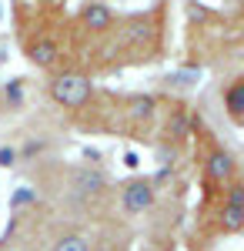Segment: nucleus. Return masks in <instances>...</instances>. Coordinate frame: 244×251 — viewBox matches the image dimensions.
<instances>
[{"instance_id": "1", "label": "nucleus", "mask_w": 244, "mask_h": 251, "mask_svg": "<svg viewBox=\"0 0 244 251\" xmlns=\"http://www.w3.org/2000/svg\"><path fill=\"white\" fill-rule=\"evenodd\" d=\"M47 94L64 111H80L94 97V80L87 74H80V71H60L47 80Z\"/></svg>"}, {"instance_id": "2", "label": "nucleus", "mask_w": 244, "mask_h": 251, "mask_svg": "<svg viewBox=\"0 0 244 251\" xmlns=\"http://www.w3.org/2000/svg\"><path fill=\"white\" fill-rule=\"evenodd\" d=\"M218 228L224 234H234L244 228V181H231L224 188V201H221V211H218Z\"/></svg>"}, {"instance_id": "3", "label": "nucleus", "mask_w": 244, "mask_h": 251, "mask_svg": "<svg viewBox=\"0 0 244 251\" xmlns=\"http://www.w3.org/2000/svg\"><path fill=\"white\" fill-rule=\"evenodd\" d=\"M154 181H147V177H134V181H127L124 188H121V208H124V214H144L147 208H154Z\"/></svg>"}, {"instance_id": "4", "label": "nucleus", "mask_w": 244, "mask_h": 251, "mask_svg": "<svg viewBox=\"0 0 244 251\" xmlns=\"http://www.w3.org/2000/svg\"><path fill=\"white\" fill-rule=\"evenodd\" d=\"M234 174H238V161H234V154H231V151H224V148H214V151L207 154V161H204V177H207V184L224 188V184H231V181H234Z\"/></svg>"}, {"instance_id": "5", "label": "nucleus", "mask_w": 244, "mask_h": 251, "mask_svg": "<svg viewBox=\"0 0 244 251\" xmlns=\"http://www.w3.org/2000/svg\"><path fill=\"white\" fill-rule=\"evenodd\" d=\"M71 188L80 198H97V194H104V188H107V177H104V171H97V168H74L71 171Z\"/></svg>"}, {"instance_id": "6", "label": "nucleus", "mask_w": 244, "mask_h": 251, "mask_svg": "<svg viewBox=\"0 0 244 251\" xmlns=\"http://www.w3.org/2000/svg\"><path fill=\"white\" fill-rule=\"evenodd\" d=\"M27 60L40 67V71H50L57 60H60V44L54 37H40L34 44H27Z\"/></svg>"}, {"instance_id": "7", "label": "nucleus", "mask_w": 244, "mask_h": 251, "mask_svg": "<svg viewBox=\"0 0 244 251\" xmlns=\"http://www.w3.org/2000/svg\"><path fill=\"white\" fill-rule=\"evenodd\" d=\"M224 111L238 127H244V77H234L224 87Z\"/></svg>"}, {"instance_id": "8", "label": "nucleus", "mask_w": 244, "mask_h": 251, "mask_svg": "<svg viewBox=\"0 0 244 251\" xmlns=\"http://www.w3.org/2000/svg\"><path fill=\"white\" fill-rule=\"evenodd\" d=\"M50 251H91V238L84 231H77V228H67L54 238Z\"/></svg>"}, {"instance_id": "9", "label": "nucleus", "mask_w": 244, "mask_h": 251, "mask_svg": "<svg viewBox=\"0 0 244 251\" xmlns=\"http://www.w3.org/2000/svg\"><path fill=\"white\" fill-rule=\"evenodd\" d=\"M91 251H124V248L114 245V241H100V245H91Z\"/></svg>"}, {"instance_id": "10", "label": "nucleus", "mask_w": 244, "mask_h": 251, "mask_svg": "<svg viewBox=\"0 0 244 251\" xmlns=\"http://www.w3.org/2000/svg\"><path fill=\"white\" fill-rule=\"evenodd\" d=\"M0 164H3V168L14 164V151H10V148H0Z\"/></svg>"}]
</instances>
